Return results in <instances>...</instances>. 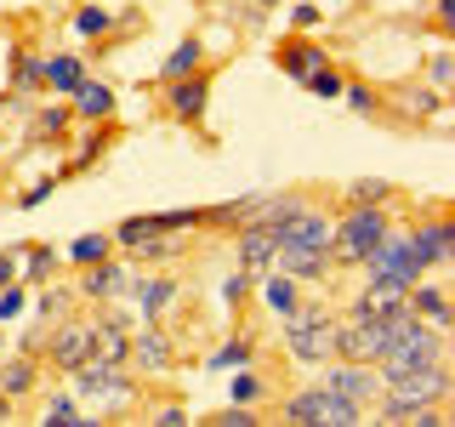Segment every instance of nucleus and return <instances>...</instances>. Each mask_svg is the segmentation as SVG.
<instances>
[{"label": "nucleus", "instance_id": "1", "mask_svg": "<svg viewBox=\"0 0 455 427\" xmlns=\"http://www.w3.org/2000/svg\"><path fill=\"white\" fill-rule=\"evenodd\" d=\"M444 399H450V359H438V365L404 370V376H387L381 382V399L370 405V416L387 422V427H410V422L416 427H444L450 422Z\"/></svg>", "mask_w": 455, "mask_h": 427}, {"label": "nucleus", "instance_id": "2", "mask_svg": "<svg viewBox=\"0 0 455 427\" xmlns=\"http://www.w3.org/2000/svg\"><path fill=\"white\" fill-rule=\"evenodd\" d=\"M387 211L376 205V199H353L347 211L331 222V262H341V268H359L370 251L381 246V234H387Z\"/></svg>", "mask_w": 455, "mask_h": 427}, {"label": "nucleus", "instance_id": "3", "mask_svg": "<svg viewBox=\"0 0 455 427\" xmlns=\"http://www.w3.org/2000/svg\"><path fill=\"white\" fill-rule=\"evenodd\" d=\"M279 325H284V348H291L296 365H324V359H331L336 319H331V308H324V302H307V308L296 302Z\"/></svg>", "mask_w": 455, "mask_h": 427}, {"label": "nucleus", "instance_id": "4", "mask_svg": "<svg viewBox=\"0 0 455 427\" xmlns=\"http://www.w3.org/2000/svg\"><path fill=\"white\" fill-rule=\"evenodd\" d=\"M75 393L85 399V410L103 422L108 410H125V405L137 399V382H132V370H125V365H97V359H85V365L75 370Z\"/></svg>", "mask_w": 455, "mask_h": 427}, {"label": "nucleus", "instance_id": "5", "mask_svg": "<svg viewBox=\"0 0 455 427\" xmlns=\"http://www.w3.org/2000/svg\"><path fill=\"white\" fill-rule=\"evenodd\" d=\"M359 268H364L370 279H381V285H404V291L416 279L433 274V268H427V256L416 251V239H410V228H404V234H393V228H387V234H381V246L370 251Z\"/></svg>", "mask_w": 455, "mask_h": 427}, {"label": "nucleus", "instance_id": "6", "mask_svg": "<svg viewBox=\"0 0 455 427\" xmlns=\"http://www.w3.org/2000/svg\"><path fill=\"white\" fill-rule=\"evenodd\" d=\"M279 416H284V422H302V427H319V422L359 427V422L370 416V410L347 405V399H336L331 388H319V382H313V388H296L291 399H284V405H279Z\"/></svg>", "mask_w": 455, "mask_h": 427}, {"label": "nucleus", "instance_id": "7", "mask_svg": "<svg viewBox=\"0 0 455 427\" xmlns=\"http://www.w3.org/2000/svg\"><path fill=\"white\" fill-rule=\"evenodd\" d=\"M319 370H324L319 388H331L336 399H347V405H359V410H370L381 399V370L364 365V359H324Z\"/></svg>", "mask_w": 455, "mask_h": 427}, {"label": "nucleus", "instance_id": "8", "mask_svg": "<svg viewBox=\"0 0 455 427\" xmlns=\"http://www.w3.org/2000/svg\"><path fill=\"white\" fill-rule=\"evenodd\" d=\"M279 251H331V217L313 205H296L284 222H274Z\"/></svg>", "mask_w": 455, "mask_h": 427}, {"label": "nucleus", "instance_id": "9", "mask_svg": "<svg viewBox=\"0 0 455 427\" xmlns=\"http://www.w3.org/2000/svg\"><path fill=\"white\" fill-rule=\"evenodd\" d=\"M234 256H239V268H245V274H267V268H274V256H279L274 222H239L234 228Z\"/></svg>", "mask_w": 455, "mask_h": 427}, {"label": "nucleus", "instance_id": "10", "mask_svg": "<svg viewBox=\"0 0 455 427\" xmlns=\"http://www.w3.org/2000/svg\"><path fill=\"white\" fill-rule=\"evenodd\" d=\"M52 359V370H63V376H75V370L92 359V325H80V319H63L52 331V348H40Z\"/></svg>", "mask_w": 455, "mask_h": 427}, {"label": "nucleus", "instance_id": "11", "mask_svg": "<svg viewBox=\"0 0 455 427\" xmlns=\"http://www.w3.org/2000/svg\"><path fill=\"white\" fill-rule=\"evenodd\" d=\"M410 239H416V251L427 256V268H433V274H444V268H450V256H455V228H450V217H421L416 228H410Z\"/></svg>", "mask_w": 455, "mask_h": 427}, {"label": "nucleus", "instance_id": "12", "mask_svg": "<svg viewBox=\"0 0 455 427\" xmlns=\"http://www.w3.org/2000/svg\"><path fill=\"white\" fill-rule=\"evenodd\" d=\"M205 103H211V80L199 75V68L165 80V109L177 114V120H205Z\"/></svg>", "mask_w": 455, "mask_h": 427}, {"label": "nucleus", "instance_id": "13", "mask_svg": "<svg viewBox=\"0 0 455 427\" xmlns=\"http://www.w3.org/2000/svg\"><path fill=\"white\" fill-rule=\"evenodd\" d=\"M132 365L142 370V376H165V370H177V353H171V342L154 331V325H142V331L132 336Z\"/></svg>", "mask_w": 455, "mask_h": 427}, {"label": "nucleus", "instance_id": "14", "mask_svg": "<svg viewBox=\"0 0 455 427\" xmlns=\"http://www.w3.org/2000/svg\"><path fill=\"white\" fill-rule=\"evenodd\" d=\"M274 63H279V75H291L296 85H302L307 75H319V68L331 63V57H324V46H313V40L296 35V40H284V46L274 52Z\"/></svg>", "mask_w": 455, "mask_h": 427}, {"label": "nucleus", "instance_id": "15", "mask_svg": "<svg viewBox=\"0 0 455 427\" xmlns=\"http://www.w3.org/2000/svg\"><path fill=\"white\" fill-rule=\"evenodd\" d=\"M125 285H132V279H125V268L114 262V256H103V262L85 268V279H80V302H114Z\"/></svg>", "mask_w": 455, "mask_h": 427}, {"label": "nucleus", "instance_id": "16", "mask_svg": "<svg viewBox=\"0 0 455 427\" xmlns=\"http://www.w3.org/2000/svg\"><path fill=\"white\" fill-rule=\"evenodd\" d=\"M125 291H132L137 313H142V319L154 325V319L165 313V302L177 296V279H171V274H142V279H132V285H125Z\"/></svg>", "mask_w": 455, "mask_h": 427}, {"label": "nucleus", "instance_id": "17", "mask_svg": "<svg viewBox=\"0 0 455 427\" xmlns=\"http://www.w3.org/2000/svg\"><path fill=\"white\" fill-rule=\"evenodd\" d=\"M35 382H40V359L35 353H0V393L6 399H23V393H35Z\"/></svg>", "mask_w": 455, "mask_h": 427}, {"label": "nucleus", "instance_id": "18", "mask_svg": "<svg viewBox=\"0 0 455 427\" xmlns=\"http://www.w3.org/2000/svg\"><path fill=\"white\" fill-rule=\"evenodd\" d=\"M274 262H279V274H291L296 285H324V279H331V251H279L274 256Z\"/></svg>", "mask_w": 455, "mask_h": 427}, {"label": "nucleus", "instance_id": "19", "mask_svg": "<svg viewBox=\"0 0 455 427\" xmlns=\"http://www.w3.org/2000/svg\"><path fill=\"white\" fill-rule=\"evenodd\" d=\"M68 109H75V120L97 125V120H108V114H114V92H108L103 80H92V75H85V80L75 85V103H68Z\"/></svg>", "mask_w": 455, "mask_h": 427}, {"label": "nucleus", "instance_id": "20", "mask_svg": "<svg viewBox=\"0 0 455 427\" xmlns=\"http://www.w3.org/2000/svg\"><path fill=\"white\" fill-rule=\"evenodd\" d=\"M410 308H416V319L438 325V331H450V291H444V285L416 279V285H410Z\"/></svg>", "mask_w": 455, "mask_h": 427}, {"label": "nucleus", "instance_id": "21", "mask_svg": "<svg viewBox=\"0 0 455 427\" xmlns=\"http://www.w3.org/2000/svg\"><path fill=\"white\" fill-rule=\"evenodd\" d=\"M80 80H85V63H80L75 52H52V57H46V85H52V92L75 97V85H80Z\"/></svg>", "mask_w": 455, "mask_h": 427}, {"label": "nucleus", "instance_id": "22", "mask_svg": "<svg viewBox=\"0 0 455 427\" xmlns=\"http://www.w3.org/2000/svg\"><path fill=\"white\" fill-rule=\"evenodd\" d=\"M40 422H97L92 410L80 405V393H46V405H40Z\"/></svg>", "mask_w": 455, "mask_h": 427}, {"label": "nucleus", "instance_id": "23", "mask_svg": "<svg viewBox=\"0 0 455 427\" xmlns=\"http://www.w3.org/2000/svg\"><path fill=\"white\" fill-rule=\"evenodd\" d=\"M262 308L274 313V319H284V313L296 308V279L291 274H267L262 279Z\"/></svg>", "mask_w": 455, "mask_h": 427}, {"label": "nucleus", "instance_id": "24", "mask_svg": "<svg viewBox=\"0 0 455 427\" xmlns=\"http://www.w3.org/2000/svg\"><path fill=\"white\" fill-rule=\"evenodd\" d=\"M80 302V291H68V285H40V296H35V313L40 319H68V308Z\"/></svg>", "mask_w": 455, "mask_h": 427}, {"label": "nucleus", "instance_id": "25", "mask_svg": "<svg viewBox=\"0 0 455 427\" xmlns=\"http://www.w3.org/2000/svg\"><path fill=\"white\" fill-rule=\"evenodd\" d=\"M40 85H46V57L18 52L12 57V92H40Z\"/></svg>", "mask_w": 455, "mask_h": 427}, {"label": "nucleus", "instance_id": "26", "mask_svg": "<svg viewBox=\"0 0 455 427\" xmlns=\"http://www.w3.org/2000/svg\"><path fill=\"white\" fill-rule=\"evenodd\" d=\"M199 68V40L188 35V40H177V46H171V57L160 63V80H177V75H194Z\"/></svg>", "mask_w": 455, "mask_h": 427}, {"label": "nucleus", "instance_id": "27", "mask_svg": "<svg viewBox=\"0 0 455 427\" xmlns=\"http://www.w3.org/2000/svg\"><path fill=\"white\" fill-rule=\"evenodd\" d=\"M103 256H114L108 234H80L75 246H68V262H75V268H92V262H103Z\"/></svg>", "mask_w": 455, "mask_h": 427}, {"label": "nucleus", "instance_id": "28", "mask_svg": "<svg viewBox=\"0 0 455 427\" xmlns=\"http://www.w3.org/2000/svg\"><path fill=\"white\" fill-rule=\"evenodd\" d=\"M132 251H137V262L160 268V262H171V256H177V234H142Z\"/></svg>", "mask_w": 455, "mask_h": 427}, {"label": "nucleus", "instance_id": "29", "mask_svg": "<svg viewBox=\"0 0 455 427\" xmlns=\"http://www.w3.org/2000/svg\"><path fill=\"white\" fill-rule=\"evenodd\" d=\"M108 28H114V12H103V6H80L75 12V35L80 40H103Z\"/></svg>", "mask_w": 455, "mask_h": 427}, {"label": "nucleus", "instance_id": "30", "mask_svg": "<svg viewBox=\"0 0 455 427\" xmlns=\"http://www.w3.org/2000/svg\"><path fill=\"white\" fill-rule=\"evenodd\" d=\"M68 120H75V109H68V103H46V109L35 114V137H63Z\"/></svg>", "mask_w": 455, "mask_h": 427}, {"label": "nucleus", "instance_id": "31", "mask_svg": "<svg viewBox=\"0 0 455 427\" xmlns=\"http://www.w3.org/2000/svg\"><path fill=\"white\" fill-rule=\"evenodd\" d=\"M239 365H251V336H234L228 348L211 353V370H239Z\"/></svg>", "mask_w": 455, "mask_h": 427}, {"label": "nucleus", "instance_id": "32", "mask_svg": "<svg viewBox=\"0 0 455 427\" xmlns=\"http://www.w3.org/2000/svg\"><path fill=\"white\" fill-rule=\"evenodd\" d=\"M23 256H28V262H23V268H28V279L46 285V279H52V268H57V251H52V246H23Z\"/></svg>", "mask_w": 455, "mask_h": 427}, {"label": "nucleus", "instance_id": "33", "mask_svg": "<svg viewBox=\"0 0 455 427\" xmlns=\"http://www.w3.org/2000/svg\"><path fill=\"white\" fill-rule=\"evenodd\" d=\"M142 234H160V222H154V217H125V222L114 228L108 239H114V246H125V251H132V246H137Z\"/></svg>", "mask_w": 455, "mask_h": 427}, {"label": "nucleus", "instance_id": "34", "mask_svg": "<svg viewBox=\"0 0 455 427\" xmlns=\"http://www.w3.org/2000/svg\"><path fill=\"white\" fill-rule=\"evenodd\" d=\"M262 393H267V388H262V376H251V370L239 365V376H234V388H228V399H234V405H256Z\"/></svg>", "mask_w": 455, "mask_h": 427}, {"label": "nucleus", "instance_id": "35", "mask_svg": "<svg viewBox=\"0 0 455 427\" xmlns=\"http://www.w3.org/2000/svg\"><path fill=\"white\" fill-rule=\"evenodd\" d=\"M154 222H160V234H194V228L205 222V217H199V211L188 205V211H165V217H154Z\"/></svg>", "mask_w": 455, "mask_h": 427}, {"label": "nucleus", "instance_id": "36", "mask_svg": "<svg viewBox=\"0 0 455 427\" xmlns=\"http://www.w3.org/2000/svg\"><path fill=\"white\" fill-rule=\"evenodd\" d=\"M302 85H307V92H313V97H341V75H336V63H324V68H319V75H307Z\"/></svg>", "mask_w": 455, "mask_h": 427}, {"label": "nucleus", "instance_id": "37", "mask_svg": "<svg viewBox=\"0 0 455 427\" xmlns=\"http://www.w3.org/2000/svg\"><path fill=\"white\" fill-rule=\"evenodd\" d=\"M251 422H256V405H234V399L211 416V427H251Z\"/></svg>", "mask_w": 455, "mask_h": 427}, {"label": "nucleus", "instance_id": "38", "mask_svg": "<svg viewBox=\"0 0 455 427\" xmlns=\"http://www.w3.org/2000/svg\"><path fill=\"white\" fill-rule=\"evenodd\" d=\"M23 302H28V296H23V285H18V279H12V285H0V325H6V319H18Z\"/></svg>", "mask_w": 455, "mask_h": 427}, {"label": "nucleus", "instance_id": "39", "mask_svg": "<svg viewBox=\"0 0 455 427\" xmlns=\"http://www.w3.org/2000/svg\"><path fill=\"white\" fill-rule=\"evenodd\" d=\"M341 92H347V103L359 109V114H376V92H370L364 80H353V85H341Z\"/></svg>", "mask_w": 455, "mask_h": 427}, {"label": "nucleus", "instance_id": "40", "mask_svg": "<svg viewBox=\"0 0 455 427\" xmlns=\"http://www.w3.org/2000/svg\"><path fill=\"white\" fill-rule=\"evenodd\" d=\"M148 422H160V427H182V422H188V410H182V405H160V410H148Z\"/></svg>", "mask_w": 455, "mask_h": 427}, {"label": "nucleus", "instance_id": "41", "mask_svg": "<svg viewBox=\"0 0 455 427\" xmlns=\"http://www.w3.org/2000/svg\"><path fill=\"white\" fill-rule=\"evenodd\" d=\"M23 274V251H0V285H12Z\"/></svg>", "mask_w": 455, "mask_h": 427}, {"label": "nucleus", "instance_id": "42", "mask_svg": "<svg viewBox=\"0 0 455 427\" xmlns=\"http://www.w3.org/2000/svg\"><path fill=\"white\" fill-rule=\"evenodd\" d=\"M222 302H228V308H239V302H245V268H239V274L222 285Z\"/></svg>", "mask_w": 455, "mask_h": 427}, {"label": "nucleus", "instance_id": "43", "mask_svg": "<svg viewBox=\"0 0 455 427\" xmlns=\"http://www.w3.org/2000/svg\"><path fill=\"white\" fill-rule=\"evenodd\" d=\"M387 194H393L387 182H353V199H376V205H381Z\"/></svg>", "mask_w": 455, "mask_h": 427}, {"label": "nucleus", "instance_id": "44", "mask_svg": "<svg viewBox=\"0 0 455 427\" xmlns=\"http://www.w3.org/2000/svg\"><path fill=\"white\" fill-rule=\"evenodd\" d=\"M427 75H433V85H450V75H455L450 52H438V57H433V68H427Z\"/></svg>", "mask_w": 455, "mask_h": 427}, {"label": "nucleus", "instance_id": "45", "mask_svg": "<svg viewBox=\"0 0 455 427\" xmlns=\"http://www.w3.org/2000/svg\"><path fill=\"white\" fill-rule=\"evenodd\" d=\"M291 23H296V28H313V23H319V6H296Z\"/></svg>", "mask_w": 455, "mask_h": 427}, {"label": "nucleus", "instance_id": "46", "mask_svg": "<svg viewBox=\"0 0 455 427\" xmlns=\"http://www.w3.org/2000/svg\"><path fill=\"white\" fill-rule=\"evenodd\" d=\"M46 194H52V182H35V189L23 194V211H35V205H40V199H46Z\"/></svg>", "mask_w": 455, "mask_h": 427}, {"label": "nucleus", "instance_id": "47", "mask_svg": "<svg viewBox=\"0 0 455 427\" xmlns=\"http://www.w3.org/2000/svg\"><path fill=\"white\" fill-rule=\"evenodd\" d=\"M0 422H12V399L6 393H0Z\"/></svg>", "mask_w": 455, "mask_h": 427}, {"label": "nucleus", "instance_id": "48", "mask_svg": "<svg viewBox=\"0 0 455 427\" xmlns=\"http://www.w3.org/2000/svg\"><path fill=\"white\" fill-rule=\"evenodd\" d=\"M262 6H284V0H262Z\"/></svg>", "mask_w": 455, "mask_h": 427}, {"label": "nucleus", "instance_id": "49", "mask_svg": "<svg viewBox=\"0 0 455 427\" xmlns=\"http://www.w3.org/2000/svg\"><path fill=\"white\" fill-rule=\"evenodd\" d=\"M0 353H6V348H0Z\"/></svg>", "mask_w": 455, "mask_h": 427}, {"label": "nucleus", "instance_id": "50", "mask_svg": "<svg viewBox=\"0 0 455 427\" xmlns=\"http://www.w3.org/2000/svg\"><path fill=\"white\" fill-rule=\"evenodd\" d=\"M336 6H341V0H336Z\"/></svg>", "mask_w": 455, "mask_h": 427}]
</instances>
